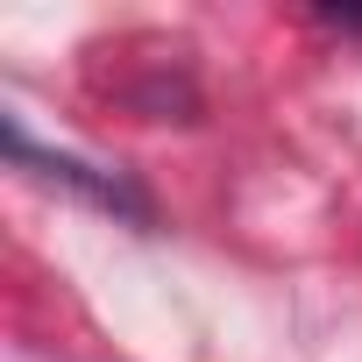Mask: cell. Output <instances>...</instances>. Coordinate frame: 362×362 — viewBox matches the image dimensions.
Here are the masks:
<instances>
[{"mask_svg":"<svg viewBox=\"0 0 362 362\" xmlns=\"http://www.w3.org/2000/svg\"><path fill=\"white\" fill-rule=\"evenodd\" d=\"M8 156H15V163H43V177H57V185L86 192V199H93V206H107V214L149 221V206H142V192L128 185V177H114V170H93V163H78V156H43V149L22 135V121H8Z\"/></svg>","mask_w":362,"mask_h":362,"instance_id":"6da1fadb","label":"cell"}]
</instances>
